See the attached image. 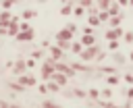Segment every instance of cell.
Returning a JSON list of instances; mask_svg holds the SVG:
<instances>
[{
	"label": "cell",
	"instance_id": "6da1fadb",
	"mask_svg": "<svg viewBox=\"0 0 133 108\" xmlns=\"http://www.w3.org/2000/svg\"><path fill=\"white\" fill-rule=\"evenodd\" d=\"M121 35H123V29H121V27H114V29H110V31L106 33L108 39H118Z\"/></svg>",
	"mask_w": 133,
	"mask_h": 108
},
{
	"label": "cell",
	"instance_id": "ba28073f",
	"mask_svg": "<svg viewBox=\"0 0 133 108\" xmlns=\"http://www.w3.org/2000/svg\"><path fill=\"white\" fill-rule=\"evenodd\" d=\"M100 6H102V8H106V6H108V0H100Z\"/></svg>",
	"mask_w": 133,
	"mask_h": 108
},
{
	"label": "cell",
	"instance_id": "30bf717a",
	"mask_svg": "<svg viewBox=\"0 0 133 108\" xmlns=\"http://www.w3.org/2000/svg\"><path fill=\"white\" fill-rule=\"evenodd\" d=\"M129 58H131V60H133V50H131V54H129Z\"/></svg>",
	"mask_w": 133,
	"mask_h": 108
},
{
	"label": "cell",
	"instance_id": "5b68a950",
	"mask_svg": "<svg viewBox=\"0 0 133 108\" xmlns=\"http://www.w3.org/2000/svg\"><path fill=\"white\" fill-rule=\"evenodd\" d=\"M125 81H127L129 85H133V75H125Z\"/></svg>",
	"mask_w": 133,
	"mask_h": 108
},
{
	"label": "cell",
	"instance_id": "8992f818",
	"mask_svg": "<svg viewBox=\"0 0 133 108\" xmlns=\"http://www.w3.org/2000/svg\"><path fill=\"white\" fill-rule=\"evenodd\" d=\"M116 48H118V42L112 39V42H110V50H116Z\"/></svg>",
	"mask_w": 133,
	"mask_h": 108
},
{
	"label": "cell",
	"instance_id": "52a82bcc",
	"mask_svg": "<svg viewBox=\"0 0 133 108\" xmlns=\"http://www.w3.org/2000/svg\"><path fill=\"white\" fill-rule=\"evenodd\" d=\"M127 98H129V102H133V87L127 91Z\"/></svg>",
	"mask_w": 133,
	"mask_h": 108
},
{
	"label": "cell",
	"instance_id": "7a4b0ae2",
	"mask_svg": "<svg viewBox=\"0 0 133 108\" xmlns=\"http://www.w3.org/2000/svg\"><path fill=\"white\" fill-rule=\"evenodd\" d=\"M125 42L127 44H133V31H127L125 33Z\"/></svg>",
	"mask_w": 133,
	"mask_h": 108
},
{
	"label": "cell",
	"instance_id": "3957f363",
	"mask_svg": "<svg viewBox=\"0 0 133 108\" xmlns=\"http://www.w3.org/2000/svg\"><path fill=\"white\" fill-rule=\"evenodd\" d=\"M118 83V75H114V77H108V85H116Z\"/></svg>",
	"mask_w": 133,
	"mask_h": 108
},
{
	"label": "cell",
	"instance_id": "277c9868",
	"mask_svg": "<svg viewBox=\"0 0 133 108\" xmlns=\"http://www.w3.org/2000/svg\"><path fill=\"white\" fill-rule=\"evenodd\" d=\"M110 23H112L114 27H118V25H121V17H112V19H110Z\"/></svg>",
	"mask_w": 133,
	"mask_h": 108
},
{
	"label": "cell",
	"instance_id": "9c48e42d",
	"mask_svg": "<svg viewBox=\"0 0 133 108\" xmlns=\"http://www.w3.org/2000/svg\"><path fill=\"white\" fill-rule=\"evenodd\" d=\"M116 2H118V4H123V6H125V4H129V0H116Z\"/></svg>",
	"mask_w": 133,
	"mask_h": 108
}]
</instances>
